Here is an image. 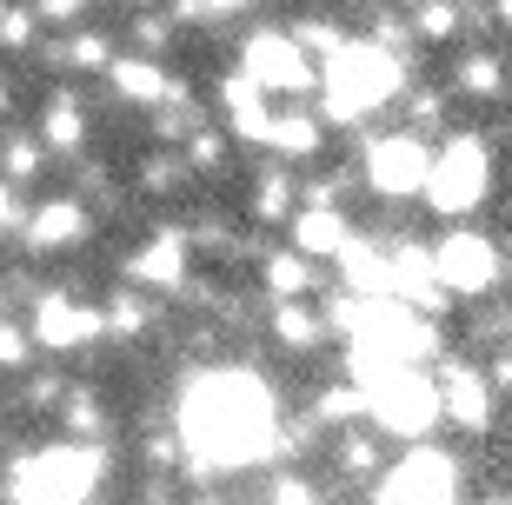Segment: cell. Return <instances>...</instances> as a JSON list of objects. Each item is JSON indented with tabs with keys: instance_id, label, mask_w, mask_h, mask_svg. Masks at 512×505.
Masks as SVG:
<instances>
[{
	"instance_id": "4fadbf2b",
	"label": "cell",
	"mask_w": 512,
	"mask_h": 505,
	"mask_svg": "<svg viewBox=\"0 0 512 505\" xmlns=\"http://www.w3.org/2000/svg\"><path fill=\"white\" fill-rule=\"evenodd\" d=\"M107 87H114V100H127V107H160V100H173V94H187V80L180 74H167L160 67V54H114V67H107Z\"/></svg>"
},
{
	"instance_id": "f1b7e54d",
	"label": "cell",
	"mask_w": 512,
	"mask_h": 505,
	"mask_svg": "<svg viewBox=\"0 0 512 505\" xmlns=\"http://www.w3.org/2000/svg\"><path fill=\"white\" fill-rule=\"evenodd\" d=\"M40 27H47V20L34 14V0H14V7L0 14V47H7V54H27V47H40Z\"/></svg>"
},
{
	"instance_id": "d6986e66",
	"label": "cell",
	"mask_w": 512,
	"mask_h": 505,
	"mask_svg": "<svg viewBox=\"0 0 512 505\" xmlns=\"http://www.w3.org/2000/svg\"><path fill=\"white\" fill-rule=\"evenodd\" d=\"M40 140L54 153L87 147V100H80L74 87H54V94H47V107H40Z\"/></svg>"
},
{
	"instance_id": "8992f818",
	"label": "cell",
	"mask_w": 512,
	"mask_h": 505,
	"mask_svg": "<svg viewBox=\"0 0 512 505\" xmlns=\"http://www.w3.org/2000/svg\"><path fill=\"white\" fill-rule=\"evenodd\" d=\"M240 74L260 80L273 100L320 94V60L293 40V27H253V34L240 40Z\"/></svg>"
},
{
	"instance_id": "2e32d148",
	"label": "cell",
	"mask_w": 512,
	"mask_h": 505,
	"mask_svg": "<svg viewBox=\"0 0 512 505\" xmlns=\"http://www.w3.org/2000/svg\"><path fill=\"white\" fill-rule=\"evenodd\" d=\"M439 412H446V419H459V426L466 432H486L493 426V379L479 373V366H446V373H439Z\"/></svg>"
},
{
	"instance_id": "9a60e30c",
	"label": "cell",
	"mask_w": 512,
	"mask_h": 505,
	"mask_svg": "<svg viewBox=\"0 0 512 505\" xmlns=\"http://www.w3.org/2000/svg\"><path fill=\"white\" fill-rule=\"evenodd\" d=\"M220 113H227V133L233 140H247V147H266V133H273V94H266L260 80L247 74H227L220 80Z\"/></svg>"
},
{
	"instance_id": "60d3db41",
	"label": "cell",
	"mask_w": 512,
	"mask_h": 505,
	"mask_svg": "<svg viewBox=\"0 0 512 505\" xmlns=\"http://www.w3.org/2000/svg\"><path fill=\"white\" fill-rule=\"evenodd\" d=\"M54 399H60V379H54V373L27 386V406H54Z\"/></svg>"
},
{
	"instance_id": "d4e9b609",
	"label": "cell",
	"mask_w": 512,
	"mask_h": 505,
	"mask_svg": "<svg viewBox=\"0 0 512 505\" xmlns=\"http://www.w3.org/2000/svg\"><path fill=\"white\" fill-rule=\"evenodd\" d=\"M227 153H233V133L227 127H200L180 140V160H187V173H220L227 167Z\"/></svg>"
},
{
	"instance_id": "4316f807",
	"label": "cell",
	"mask_w": 512,
	"mask_h": 505,
	"mask_svg": "<svg viewBox=\"0 0 512 505\" xmlns=\"http://www.w3.org/2000/svg\"><path fill=\"white\" fill-rule=\"evenodd\" d=\"M293 40H300V47H306L313 60H333L353 34H346V27H340L333 14H300V20H293Z\"/></svg>"
},
{
	"instance_id": "4dcf8cb0",
	"label": "cell",
	"mask_w": 512,
	"mask_h": 505,
	"mask_svg": "<svg viewBox=\"0 0 512 505\" xmlns=\"http://www.w3.org/2000/svg\"><path fill=\"white\" fill-rule=\"evenodd\" d=\"M187 180H193V173H187V160H173V153H153L147 167H140V180H133V187H140V193H153V200H167V193H180Z\"/></svg>"
},
{
	"instance_id": "83f0119b",
	"label": "cell",
	"mask_w": 512,
	"mask_h": 505,
	"mask_svg": "<svg viewBox=\"0 0 512 505\" xmlns=\"http://www.w3.org/2000/svg\"><path fill=\"white\" fill-rule=\"evenodd\" d=\"M147 326H153L147 286H133V293H114V300H107V333H114V339H140Z\"/></svg>"
},
{
	"instance_id": "44dd1931",
	"label": "cell",
	"mask_w": 512,
	"mask_h": 505,
	"mask_svg": "<svg viewBox=\"0 0 512 505\" xmlns=\"http://www.w3.org/2000/svg\"><path fill=\"white\" fill-rule=\"evenodd\" d=\"M266 293L273 300H306L313 293V260H306L300 246H273L266 253Z\"/></svg>"
},
{
	"instance_id": "52a82bcc",
	"label": "cell",
	"mask_w": 512,
	"mask_h": 505,
	"mask_svg": "<svg viewBox=\"0 0 512 505\" xmlns=\"http://www.w3.org/2000/svg\"><path fill=\"white\" fill-rule=\"evenodd\" d=\"M360 173H366V187L380 193V200H413V193H426V173H433V147H426V133H413V127L366 133Z\"/></svg>"
},
{
	"instance_id": "277c9868",
	"label": "cell",
	"mask_w": 512,
	"mask_h": 505,
	"mask_svg": "<svg viewBox=\"0 0 512 505\" xmlns=\"http://www.w3.org/2000/svg\"><path fill=\"white\" fill-rule=\"evenodd\" d=\"M493 193V147L479 133H453L446 147H433V173H426V193L419 200L433 206L439 220H466L479 213Z\"/></svg>"
},
{
	"instance_id": "f35d334b",
	"label": "cell",
	"mask_w": 512,
	"mask_h": 505,
	"mask_svg": "<svg viewBox=\"0 0 512 505\" xmlns=\"http://www.w3.org/2000/svg\"><path fill=\"white\" fill-rule=\"evenodd\" d=\"M0 366H27V333L20 326H0Z\"/></svg>"
},
{
	"instance_id": "8fae6325",
	"label": "cell",
	"mask_w": 512,
	"mask_h": 505,
	"mask_svg": "<svg viewBox=\"0 0 512 505\" xmlns=\"http://www.w3.org/2000/svg\"><path fill=\"white\" fill-rule=\"evenodd\" d=\"M87 240H94V206L80 200V193H54V200H40L20 220V246L27 253H74Z\"/></svg>"
},
{
	"instance_id": "d6a6232c",
	"label": "cell",
	"mask_w": 512,
	"mask_h": 505,
	"mask_svg": "<svg viewBox=\"0 0 512 505\" xmlns=\"http://www.w3.org/2000/svg\"><path fill=\"white\" fill-rule=\"evenodd\" d=\"M406 127L413 133H439L446 127V94H439V87H406Z\"/></svg>"
},
{
	"instance_id": "7a4b0ae2",
	"label": "cell",
	"mask_w": 512,
	"mask_h": 505,
	"mask_svg": "<svg viewBox=\"0 0 512 505\" xmlns=\"http://www.w3.org/2000/svg\"><path fill=\"white\" fill-rule=\"evenodd\" d=\"M413 80H406V54L380 47V40H346L333 60H320V113L326 127H366L380 107H393Z\"/></svg>"
},
{
	"instance_id": "7bdbcfd3",
	"label": "cell",
	"mask_w": 512,
	"mask_h": 505,
	"mask_svg": "<svg viewBox=\"0 0 512 505\" xmlns=\"http://www.w3.org/2000/svg\"><path fill=\"white\" fill-rule=\"evenodd\" d=\"M7 107H14V80L0 74V120H7Z\"/></svg>"
},
{
	"instance_id": "e0dca14e",
	"label": "cell",
	"mask_w": 512,
	"mask_h": 505,
	"mask_svg": "<svg viewBox=\"0 0 512 505\" xmlns=\"http://www.w3.org/2000/svg\"><path fill=\"white\" fill-rule=\"evenodd\" d=\"M40 60H47V67H74V74H107V67H114V40H107V27H87V20H80L54 47H40Z\"/></svg>"
},
{
	"instance_id": "e575fe53",
	"label": "cell",
	"mask_w": 512,
	"mask_h": 505,
	"mask_svg": "<svg viewBox=\"0 0 512 505\" xmlns=\"http://www.w3.org/2000/svg\"><path fill=\"white\" fill-rule=\"evenodd\" d=\"M253 0H173L167 14L180 20V27H193V20H200V27H207V20H233V14H247Z\"/></svg>"
},
{
	"instance_id": "b9f144b4",
	"label": "cell",
	"mask_w": 512,
	"mask_h": 505,
	"mask_svg": "<svg viewBox=\"0 0 512 505\" xmlns=\"http://www.w3.org/2000/svg\"><path fill=\"white\" fill-rule=\"evenodd\" d=\"M493 20H499V27L512 34V0H493Z\"/></svg>"
},
{
	"instance_id": "3957f363",
	"label": "cell",
	"mask_w": 512,
	"mask_h": 505,
	"mask_svg": "<svg viewBox=\"0 0 512 505\" xmlns=\"http://www.w3.org/2000/svg\"><path fill=\"white\" fill-rule=\"evenodd\" d=\"M100 472H107V452L100 446H47L34 459H14V492L20 505H87V492L100 486Z\"/></svg>"
},
{
	"instance_id": "ffe728a7",
	"label": "cell",
	"mask_w": 512,
	"mask_h": 505,
	"mask_svg": "<svg viewBox=\"0 0 512 505\" xmlns=\"http://www.w3.org/2000/svg\"><path fill=\"white\" fill-rule=\"evenodd\" d=\"M273 339H280L286 353H320L326 346V319H313L300 300H273Z\"/></svg>"
},
{
	"instance_id": "6da1fadb",
	"label": "cell",
	"mask_w": 512,
	"mask_h": 505,
	"mask_svg": "<svg viewBox=\"0 0 512 505\" xmlns=\"http://www.w3.org/2000/svg\"><path fill=\"white\" fill-rule=\"evenodd\" d=\"M180 446H187V479H220L227 466L266 459L273 446V399L247 373H213L200 379L180 406Z\"/></svg>"
},
{
	"instance_id": "ab89813d",
	"label": "cell",
	"mask_w": 512,
	"mask_h": 505,
	"mask_svg": "<svg viewBox=\"0 0 512 505\" xmlns=\"http://www.w3.org/2000/svg\"><path fill=\"white\" fill-rule=\"evenodd\" d=\"M20 220H27V213H20V193H14V180L0 173V233H7V226H20Z\"/></svg>"
},
{
	"instance_id": "30bf717a",
	"label": "cell",
	"mask_w": 512,
	"mask_h": 505,
	"mask_svg": "<svg viewBox=\"0 0 512 505\" xmlns=\"http://www.w3.org/2000/svg\"><path fill=\"white\" fill-rule=\"evenodd\" d=\"M107 333V313H94L87 300H74L67 286H47L34 300V339L47 353H80V346H94Z\"/></svg>"
},
{
	"instance_id": "d590c367",
	"label": "cell",
	"mask_w": 512,
	"mask_h": 505,
	"mask_svg": "<svg viewBox=\"0 0 512 505\" xmlns=\"http://www.w3.org/2000/svg\"><path fill=\"white\" fill-rule=\"evenodd\" d=\"M100 426H107V412H100V393H67V432L74 439H100Z\"/></svg>"
},
{
	"instance_id": "f6af8a7d",
	"label": "cell",
	"mask_w": 512,
	"mask_h": 505,
	"mask_svg": "<svg viewBox=\"0 0 512 505\" xmlns=\"http://www.w3.org/2000/svg\"><path fill=\"white\" fill-rule=\"evenodd\" d=\"M486 505H512V492H493V499H486Z\"/></svg>"
},
{
	"instance_id": "f546056e",
	"label": "cell",
	"mask_w": 512,
	"mask_h": 505,
	"mask_svg": "<svg viewBox=\"0 0 512 505\" xmlns=\"http://www.w3.org/2000/svg\"><path fill=\"white\" fill-rule=\"evenodd\" d=\"M366 412V386L353 379V386H326L320 399H313V419L320 426H346V419H360Z\"/></svg>"
},
{
	"instance_id": "5b68a950",
	"label": "cell",
	"mask_w": 512,
	"mask_h": 505,
	"mask_svg": "<svg viewBox=\"0 0 512 505\" xmlns=\"http://www.w3.org/2000/svg\"><path fill=\"white\" fill-rule=\"evenodd\" d=\"M366 419L393 439H426V432L446 419L439 412V386L413 366H386L380 379H366Z\"/></svg>"
},
{
	"instance_id": "5bb4252c",
	"label": "cell",
	"mask_w": 512,
	"mask_h": 505,
	"mask_svg": "<svg viewBox=\"0 0 512 505\" xmlns=\"http://www.w3.org/2000/svg\"><path fill=\"white\" fill-rule=\"evenodd\" d=\"M286 240L300 246L306 260H340L346 246L360 240V226L346 220V206H313V200H300V206H293V220H286Z\"/></svg>"
},
{
	"instance_id": "603a6c76",
	"label": "cell",
	"mask_w": 512,
	"mask_h": 505,
	"mask_svg": "<svg viewBox=\"0 0 512 505\" xmlns=\"http://www.w3.org/2000/svg\"><path fill=\"white\" fill-rule=\"evenodd\" d=\"M47 140H40V127L34 133H0V173L14 180V187H27V180H40V167H47Z\"/></svg>"
},
{
	"instance_id": "74e56055",
	"label": "cell",
	"mask_w": 512,
	"mask_h": 505,
	"mask_svg": "<svg viewBox=\"0 0 512 505\" xmlns=\"http://www.w3.org/2000/svg\"><path fill=\"white\" fill-rule=\"evenodd\" d=\"M273 505H320V492L306 486V479H280V486H273Z\"/></svg>"
},
{
	"instance_id": "484cf974",
	"label": "cell",
	"mask_w": 512,
	"mask_h": 505,
	"mask_svg": "<svg viewBox=\"0 0 512 505\" xmlns=\"http://www.w3.org/2000/svg\"><path fill=\"white\" fill-rule=\"evenodd\" d=\"M459 27H466V0H419L413 7L419 40H459Z\"/></svg>"
},
{
	"instance_id": "8d00e7d4",
	"label": "cell",
	"mask_w": 512,
	"mask_h": 505,
	"mask_svg": "<svg viewBox=\"0 0 512 505\" xmlns=\"http://www.w3.org/2000/svg\"><path fill=\"white\" fill-rule=\"evenodd\" d=\"M34 14L47 20V27H60V34H67V27H80V20H87V0H34Z\"/></svg>"
},
{
	"instance_id": "7402d4cb",
	"label": "cell",
	"mask_w": 512,
	"mask_h": 505,
	"mask_svg": "<svg viewBox=\"0 0 512 505\" xmlns=\"http://www.w3.org/2000/svg\"><path fill=\"white\" fill-rule=\"evenodd\" d=\"M453 94L459 100H499V94H506V60H499V54H459Z\"/></svg>"
},
{
	"instance_id": "bcb514c9",
	"label": "cell",
	"mask_w": 512,
	"mask_h": 505,
	"mask_svg": "<svg viewBox=\"0 0 512 505\" xmlns=\"http://www.w3.org/2000/svg\"><path fill=\"white\" fill-rule=\"evenodd\" d=\"M293 7H313V0H293Z\"/></svg>"
},
{
	"instance_id": "ac0fdd59",
	"label": "cell",
	"mask_w": 512,
	"mask_h": 505,
	"mask_svg": "<svg viewBox=\"0 0 512 505\" xmlns=\"http://www.w3.org/2000/svg\"><path fill=\"white\" fill-rule=\"evenodd\" d=\"M320 147H326V113H306V107H280L273 113L266 153H280V160H313Z\"/></svg>"
},
{
	"instance_id": "9c48e42d",
	"label": "cell",
	"mask_w": 512,
	"mask_h": 505,
	"mask_svg": "<svg viewBox=\"0 0 512 505\" xmlns=\"http://www.w3.org/2000/svg\"><path fill=\"white\" fill-rule=\"evenodd\" d=\"M433 273L453 300H486L499 286V273H506V253H499L486 233H473V226H453V233L433 246Z\"/></svg>"
},
{
	"instance_id": "7c38bea8",
	"label": "cell",
	"mask_w": 512,
	"mask_h": 505,
	"mask_svg": "<svg viewBox=\"0 0 512 505\" xmlns=\"http://www.w3.org/2000/svg\"><path fill=\"white\" fill-rule=\"evenodd\" d=\"M187 273H193V233H180V226H160V233H147V246L127 253V280L147 293H180Z\"/></svg>"
},
{
	"instance_id": "ba28073f",
	"label": "cell",
	"mask_w": 512,
	"mask_h": 505,
	"mask_svg": "<svg viewBox=\"0 0 512 505\" xmlns=\"http://www.w3.org/2000/svg\"><path fill=\"white\" fill-rule=\"evenodd\" d=\"M373 505H459V459L439 446H413L380 472Z\"/></svg>"
},
{
	"instance_id": "ee69618b",
	"label": "cell",
	"mask_w": 512,
	"mask_h": 505,
	"mask_svg": "<svg viewBox=\"0 0 512 505\" xmlns=\"http://www.w3.org/2000/svg\"><path fill=\"white\" fill-rule=\"evenodd\" d=\"M499 386H512V353H506V359H499Z\"/></svg>"
},
{
	"instance_id": "cb8c5ba5",
	"label": "cell",
	"mask_w": 512,
	"mask_h": 505,
	"mask_svg": "<svg viewBox=\"0 0 512 505\" xmlns=\"http://www.w3.org/2000/svg\"><path fill=\"white\" fill-rule=\"evenodd\" d=\"M293 206H300V187H293L286 167H266L260 180H253V220L280 226V220H293Z\"/></svg>"
},
{
	"instance_id": "836d02e7",
	"label": "cell",
	"mask_w": 512,
	"mask_h": 505,
	"mask_svg": "<svg viewBox=\"0 0 512 505\" xmlns=\"http://www.w3.org/2000/svg\"><path fill=\"white\" fill-rule=\"evenodd\" d=\"M340 466L353 472V479H373V472H380V439H373V432H340Z\"/></svg>"
},
{
	"instance_id": "7dc6e473",
	"label": "cell",
	"mask_w": 512,
	"mask_h": 505,
	"mask_svg": "<svg viewBox=\"0 0 512 505\" xmlns=\"http://www.w3.org/2000/svg\"><path fill=\"white\" fill-rule=\"evenodd\" d=\"M0 14H7V0H0Z\"/></svg>"
},
{
	"instance_id": "1f68e13d",
	"label": "cell",
	"mask_w": 512,
	"mask_h": 505,
	"mask_svg": "<svg viewBox=\"0 0 512 505\" xmlns=\"http://www.w3.org/2000/svg\"><path fill=\"white\" fill-rule=\"evenodd\" d=\"M127 27H133V47H140V54H167V47H173V27H180V20L160 14V7H140Z\"/></svg>"
}]
</instances>
